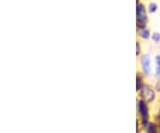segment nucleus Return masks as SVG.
<instances>
[{"label": "nucleus", "mask_w": 160, "mask_h": 133, "mask_svg": "<svg viewBox=\"0 0 160 133\" xmlns=\"http://www.w3.org/2000/svg\"><path fill=\"white\" fill-rule=\"evenodd\" d=\"M137 18L139 22L144 23L146 21V13H145V8L142 5L138 6L137 7Z\"/></svg>", "instance_id": "obj_1"}, {"label": "nucleus", "mask_w": 160, "mask_h": 133, "mask_svg": "<svg viewBox=\"0 0 160 133\" xmlns=\"http://www.w3.org/2000/svg\"><path fill=\"white\" fill-rule=\"evenodd\" d=\"M140 34H141V36H142V38H145V39H147V38L149 37V32H148L146 29H142V30H141Z\"/></svg>", "instance_id": "obj_5"}, {"label": "nucleus", "mask_w": 160, "mask_h": 133, "mask_svg": "<svg viewBox=\"0 0 160 133\" xmlns=\"http://www.w3.org/2000/svg\"><path fill=\"white\" fill-rule=\"evenodd\" d=\"M140 111H141V114H142V115L143 118H147V115H148L147 108H146V106L144 105L143 103H141V104H140Z\"/></svg>", "instance_id": "obj_4"}, {"label": "nucleus", "mask_w": 160, "mask_h": 133, "mask_svg": "<svg viewBox=\"0 0 160 133\" xmlns=\"http://www.w3.org/2000/svg\"><path fill=\"white\" fill-rule=\"evenodd\" d=\"M159 35L158 34V33H156V34L153 35V40H154L155 41H158L159 40Z\"/></svg>", "instance_id": "obj_8"}, {"label": "nucleus", "mask_w": 160, "mask_h": 133, "mask_svg": "<svg viewBox=\"0 0 160 133\" xmlns=\"http://www.w3.org/2000/svg\"><path fill=\"white\" fill-rule=\"evenodd\" d=\"M142 96L144 98L146 99L147 101H150L153 99V97H154V94H153V91L149 88H146L145 90L142 92Z\"/></svg>", "instance_id": "obj_2"}, {"label": "nucleus", "mask_w": 160, "mask_h": 133, "mask_svg": "<svg viewBox=\"0 0 160 133\" xmlns=\"http://www.w3.org/2000/svg\"><path fill=\"white\" fill-rule=\"evenodd\" d=\"M142 61L143 72H144L145 73H148L149 71V64H150L149 56H144Z\"/></svg>", "instance_id": "obj_3"}, {"label": "nucleus", "mask_w": 160, "mask_h": 133, "mask_svg": "<svg viewBox=\"0 0 160 133\" xmlns=\"http://www.w3.org/2000/svg\"><path fill=\"white\" fill-rule=\"evenodd\" d=\"M156 9H157V6L154 5V4H152L151 6H149V10H150V12H152V13L156 11Z\"/></svg>", "instance_id": "obj_7"}, {"label": "nucleus", "mask_w": 160, "mask_h": 133, "mask_svg": "<svg viewBox=\"0 0 160 133\" xmlns=\"http://www.w3.org/2000/svg\"><path fill=\"white\" fill-rule=\"evenodd\" d=\"M157 64H158V73L160 74V56L157 58Z\"/></svg>", "instance_id": "obj_6"}]
</instances>
